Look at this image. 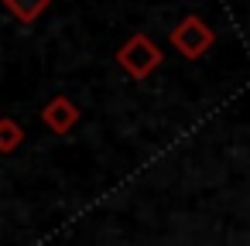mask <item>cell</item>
<instances>
[{
	"label": "cell",
	"instance_id": "3957f363",
	"mask_svg": "<svg viewBox=\"0 0 250 246\" xmlns=\"http://www.w3.org/2000/svg\"><path fill=\"white\" fill-rule=\"evenodd\" d=\"M79 116H83V113H79V106H76L69 96H55V99H48L45 110H42V123H45L52 133H59V137L69 133V130L79 123Z\"/></svg>",
	"mask_w": 250,
	"mask_h": 246
},
{
	"label": "cell",
	"instance_id": "7a4b0ae2",
	"mask_svg": "<svg viewBox=\"0 0 250 246\" xmlns=\"http://www.w3.org/2000/svg\"><path fill=\"white\" fill-rule=\"evenodd\" d=\"M212 41H216V31H212L202 18H195V14L182 18L178 28L171 31V45H175V52H178L182 58H188V62L202 58V55L212 48Z\"/></svg>",
	"mask_w": 250,
	"mask_h": 246
},
{
	"label": "cell",
	"instance_id": "5b68a950",
	"mask_svg": "<svg viewBox=\"0 0 250 246\" xmlns=\"http://www.w3.org/2000/svg\"><path fill=\"white\" fill-rule=\"evenodd\" d=\"M21 144H24V130H21V123L11 120V116H4V120H0V154H14Z\"/></svg>",
	"mask_w": 250,
	"mask_h": 246
},
{
	"label": "cell",
	"instance_id": "6da1fadb",
	"mask_svg": "<svg viewBox=\"0 0 250 246\" xmlns=\"http://www.w3.org/2000/svg\"><path fill=\"white\" fill-rule=\"evenodd\" d=\"M117 65H120L130 79L144 82L147 76L158 72V65H161V48H158L147 35H130V38L117 48Z\"/></svg>",
	"mask_w": 250,
	"mask_h": 246
},
{
	"label": "cell",
	"instance_id": "277c9868",
	"mask_svg": "<svg viewBox=\"0 0 250 246\" xmlns=\"http://www.w3.org/2000/svg\"><path fill=\"white\" fill-rule=\"evenodd\" d=\"M4 7H7V14H14L21 24H35V21L52 7V0H4Z\"/></svg>",
	"mask_w": 250,
	"mask_h": 246
}]
</instances>
